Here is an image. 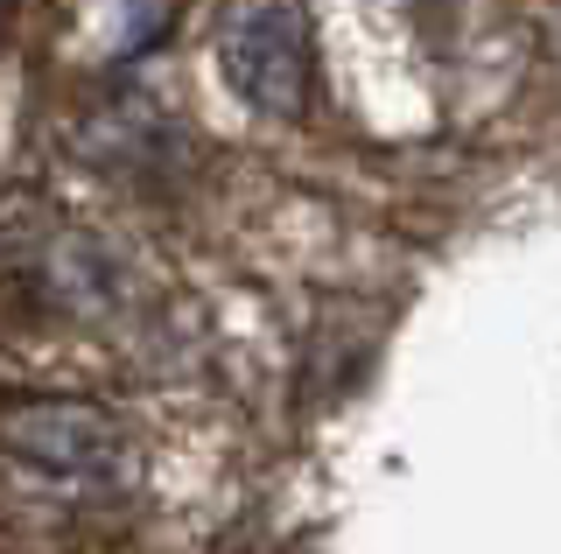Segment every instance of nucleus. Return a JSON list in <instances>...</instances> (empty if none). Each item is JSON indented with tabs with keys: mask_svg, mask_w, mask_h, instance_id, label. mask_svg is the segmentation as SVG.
Returning a JSON list of instances; mask_svg holds the SVG:
<instances>
[]
</instances>
